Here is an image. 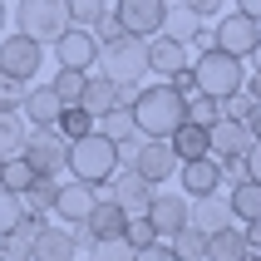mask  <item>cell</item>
<instances>
[{"label": "cell", "instance_id": "cell-1", "mask_svg": "<svg viewBox=\"0 0 261 261\" xmlns=\"http://www.w3.org/2000/svg\"><path fill=\"white\" fill-rule=\"evenodd\" d=\"M182 94H177L168 79L163 84H148V89H138L133 94V103H128V114H133V128H138V138H168V133L182 123Z\"/></svg>", "mask_w": 261, "mask_h": 261}, {"label": "cell", "instance_id": "cell-2", "mask_svg": "<svg viewBox=\"0 0 261 261\" xmlns=\"http://www.w3.org/2000/svg\"><path fill=\"white\" fill-rule=\"evenodd\" d=\"M114 168H118V143H109L99 128H89L84 138H74V143H69V173L79 177V182L103 188V182L114 177Z\"/></svg>", "mask_w": 261, "mask_h": 261}, {"label": "cell", "instance_id": "cell-3", "mask_svg": "<svg viewBox=\"0 0 261 261\" xmlns=\"http://www.w3.org/2000/svg\"><path fill=\"white\" fill-rule=\"evenodd\" d=\"M20 158L35 168V177H59L69 168V138L44 123V128H25V143H20Z\"/></svg>", "mask_w": 261, "mask_h": 261}, {"label": "cell", "instance_id": "cell-4", "mask_svg": "<svg viewBox=\"0 0 261 261\" xmlns=\"http://www.w3.org/2000/svg\"><path fill=\"white\" fill-rule=\"evenodd\" d=\"M192 79H197V89H202V94L222 99V94L242 89L247 69H242V59H237V55H227V49H217V44H207L202 55H197V64H192Z\"/></svg>", "mask_w": 261, "mask_h": 261}, {"label": "cell", "instance_id": "cell-5", "mask_svg": "<svg viewBox=\"0 0 261 261\" xmlns=\"http://www.w3.org/2000/svg\"><path fill=\"white\" fill-rule=\"evenodd\" d=\"M99 74L138 84L148 74V40H138V35H114L109 44H99Z\"/></svg>", "mask_w": 261, "mask_h": 261}, {"label": "cell", "instance_id": "cell-6", "mask_svg": "<svg viewBox=\"0 0 261 261\" xmlns=\"http://www.w3.org/2000/svg\"><path fill=\"white\" fill-rule=\"evenodd\" d=\"M15 25H20V35H30V40L55 44L59 35L69 30V5H64V0H20Z\"/></svg>", "mask_w": 261, "mask_h": 261}, {"label": "cell", "instance_id": "cell-7", "mask_svg": "<svg viewBox=\"0 0 261 261\" xmlns=\"http://www.w3.org/2000/svg\"><path fill=\"white\" fill-rule=\"evenodd\" d=\"M256 40H261V20L247 15V10H222L217 25H212V44L227 49V55H237V59H247L256 49Z\"/></svg>", "mask_w": 261, "mask_h": 261}, {"label": "cell", "instance_id": "cell-8", "mask_svg": "<svg viewBox=\"0 0 261 261\" xmlns=\"http://www.w3.org/2000/svg\"><path fill=\"white\" fill-rule=\"evenodd\" d=\"M103 197H114L123 212H148V202H153V192H158V182H148L138 168H128V163H118L114 168V177L103 182Z\"/></svg>", "mask_w": 261, "mask_h": 261}, {"label": "cell", "instance_id": "cell-9", "mask_svg": "<svg viewBox=\"0 0 261 261\" xmlns=\"http://www.w3.org/2000/svg\"><path fill=\"white\" fill-rule=\"evenodd\" d=\"M40 64H44V44L40 40H30V35H10V40H0V74L35 84Z\"/></svg>", "mask_w": 261, "mask_h": 261}, {"label": "cell", "instance_id": "cell-10", "mask_svg": "<svg viewBox=\"0 0 261 261\" xmlns=\"http://www.w3.org/2000/svg\"><path fill=\"white\" fill-rule=\"evenodd\" d=\"M163 10H168V0H114L123 35H138V40H153L163 30Z\"/></svg>", "mask_w": 261, "mask_h": 261}, {"label": "cell", "instance_id": "cell-11", "mask_svg": "<svg viewBox=\"0 0 261 261\" xmlns=\"http://www.w3.org/2000/svg\"><path fill=\"white\" fill-rule=\"evenodd\" d=\"M128 168H138L148 182H168V177L177 173V153H173V143H168V138H138Z\"/></svg>", "mask_w": 261, "mask_h": 261}, {"label": "cell", "instance_id": "cell-12", "mask_svg": "<svg viewBox=\"0 0 261 261\" xmlns=\"http://www.w3.org/2000/svg\"><path fill=\"white\" fill-rule=\"evenodd\" d=\"M207 138H212V158H247V148L256 143L247 118H222V114L207 123Z\"/></svg>", "mask_w": 261, "mask_h": 261}, {"label": "cell", "instance_id": "cell-13", "mask_svg": "<svg viewBox=\"0 0 261 261\" xmlns=\"http://www.w3.org/2000/svg\"><path fill=\"white\" fill-rule=\"evenodd\" d=\"M55 55H59V64H69V69H94V64H99V40H94L89 25H69L55 40Z\"/></svg>", "mask_w": 261, "mask_h": 261}, {"label": "cell", "instance_id": "cell-14", "mask_svg": "<svg viewBox=\"0 0 261 261\" xmlns=\"http://www.w3.org/2000/svg\"><path fill=\"white\" fill-rule=\"evenodd\" d=\"M148 222H153V232H158V237L182 232V227H188V192H153Z\"/></svg>", "mask_w": 261, "mask_h": 261}, {"label": "cell", "instance_id": "cell-15", "mask_svg": "<svg viewBox=\"0 0 261 261\" xmlns=\"http://www.w3.org/2000/svg\"><path fill=\"white\" fill-rule=\"evenodd\" d=\"M94 202H99V188H94V182H79V177H69V182H59L55 207H49V212H59V217H64V227H69V222H84Z\"/></svg>", "mask_w": 261, "mask_h": 261}, {"label": "cell", "instance_id": "cell-16", "mask_svg": "<svg viewBox=\"0 0 261 261\" xmlns=\"http://www.w3.org/2000/svg\"><path fill=\"white\" fill-rule=\"evenodd\" d=\"M177 177H182V192H188V197H202V192H217L222 188V163L212 158V153H202V158H182V163H177Z\"/></svg>", "mask_w": 261, "mask_h": 261}, {"label": "cell", "instance_id": "cell-17", "mask_svg": "<svg viewBox=\"0 0 261 261\" xmlns=\"http://www.w3.org/2000/svg\"><path fill=\"white\" fill-rule=\"evenodd\" d=\"M148 69L173 79L177 69H188V40H173V35H153L148 40Z\"/></svg>", "mask_w": 261, "mask_h": 261}, {"label": "cell", "instance_id": "cell-18", "mask_svg": "<svg viewBox=\"0 0 261 261\" xmlns=\"http://www.w3.org/2000/svg\"><path fill=\"white\" fill-rule=\"evenodd\" d=\"M30 261H74V237L69 227H49L44 222L35 242H30Z\"/></svg>", "mask_w": 261, "mask_h": 261}, {"label": "cell", "instance_id": "cell-19", "mask_svg": "<svg viewBox=\"0 0 261 261\" xmlns=\"http://www.w3.org/2000/svg\"><path fill=\"white\" fill-rule=\"evenodd\" d=\"M188 222L197 227V232H217V227L232 222V207H227L222 192H202V197H192V202H188Z\"/></svg>", "mask_w": 261, "mask_h": 261}, {"label": "cell", "instance_id": "cell-20", "mask_svg": "<svg viewBox=\"0 0 261 261\" xmlns=\"http://www.w3.org/2000/svg\"><path fill=\"white\" fill-rule=\"evenodd\" d=\"M59 94H55V84H30L25 89V103H20V114L30 118V128H44V123H55L59 118Z\"/></svg>", "mask_w": 261, "mask_h": 261}, {"label": "cell", "instance_id": "cell-21", "mask_svg": "<svg viewBox=\"0 0 261 261\" xmlns=\"http://www.w3.org/2000/svg\"><path fill=\"white\" fill-rule=\"evenodd\" d=\"M123 222H128V212H123L114 197H103V192H99V202L89 207L84 227H89V237H94V242H103V237H123Z\"/></svg>", "mask_w": 261, "mask_h": 261}, {"label": "cell", "instance_id": "cell-22", "mask_svg": "<svg viewBox=\"0 0 261 261\" xmlns=\"http://www.w3.org/2000/svg\"><path fill=\"white\" fill-rule=\"evenodd\" d=\"M242 256H247V237H242L237 222H227V227H217V232H207L202 261H242Z\"/></svg>", "mask_w": 261, "mask_h": 261}, {"label": "cell", "instance_id": "cell-23", "mask_svg": "<svg viewBox=\"0 0 261 261\" xmlns=\"http://www.w3.org/2000/svg\"><path fill=\"white\" fill-rule=\"evenodd\" d=\"M227 207H232V222H256L261 217V182L256 177H242L227 188Z\"/></svg>", "mask_w": 261, "mask_h": 261}, {"label": "cell", "instance_id": "cell-24", "mask_svg": "<svg viewBox=\"0 0 261 261\" xmlns=\"http://www.w3.org/2000/svg\"><path fill=\"white\" fill-rule=\"evenodd\" d=\"M168 143H173V153H177V163L182 158H202V153H212V138H207V123H177L173 133H168Z\"/></svg>", "mask_w": 261, "mask_h": 261}, {"label": "cell", "instance_id": "cell-25", "mask_svg": "<svg viewBox=\"0 0 261 261\" xmlns=\"http://www.w3.org/2000/svg\"><path fill=\"white\" fill-rule=\"evenodd\" d=\"M94 128H99L109 143H133V138H138V128H133V114L123 109V103H114V109L94 114Z\"/></svg>", "mask_w": 261, "mask_h": 261}, {"label": "cell", "instance_id": "cell-26", "mask_svg": "<svg viewBox=\"0 0 261 261\" xmlns=\"http://www.w3.org/2000/svg\"><path fill=\"white\" fill-rule=\"evenodd\" d=\"M114 103H118L114 79H109V74H94V69H89L84 94H79V109H89V114H103V109H114Z\"/></svg>", "mask_w": 261, "mask_h": 261}, {"label": "cell", "instance_id": "cell-27", "mask_svg": "<svg viewBox=\"0 0 261 261\" xmlns=\"http://www.w3.org/2000/svg\"><path fill=\"white\" fill-rule=\"evenodd\" d=\"M55 192H59V177H35V182L20 192V202H25V212H35V217H49Z\"/></svg>", "mask_w": 261, "mask_h": 261}, {"label": "cell", "instance_id": "cell-28", "mask_svg": "<svg viewBox=\"0 0 261 261\" xmlns=\"http://www.w3.org/2000/svg\"><path fill=\"white\" fill-rule=\"evenodd\" d=\"M197 25H202V20H197L188 5L168 0V10H163V30H158V35H173V40H192V30H197Z\"/></svg>", "mask_w": 261, "mask_h": 261}, {"label": "cell", "instance_id": "cell-29", "mask_svg": "<svg viewBox=\"0 0 261 261\" xmlns=\"http://www.w3.org/2000/svg\"><path fill=\"white\" fill-rule=\"evenodd\" d=\"M84 79H89V69H69V64H59V74L49 79V84H55V94H59V103H64V109H69V103H79Z\"/></svg>", "mask_w": 261, "mask_h": 261}, {"label": "cell", "instance_id": "cell-30", "mask_svg": "<svg viewBox=\"0 0 261 261\" xmlns=\"http://www.w3.org/2000/svg\"><path fill=\"white\" fill-rule=\"evenodd\" d=\"M55 128L64 133V138H84L89 128H94V114H89V109H79V103H69V109H59V118H55Z\"/></svg>", "mask_w": 261, "mask_h": 261}, {"label": "cell", "instance_id": "cell-31", "mask_svg": "<svg viewBox=\"0 0 261 261\" xmlns=\"http://www.w3.org/2000/svg\"><path fill=\"white\" fill-rule=\"evenodd\" d=\"M173 251H177V261H202V251H207V232H197V227H182V232H173Z\"/></svg>", "mask_w": 261, "mask_h": 261}, {"label": "cell", "instance_id": "cell-32", "mask_svg": "<svg viewBox=\"0 0 261 261\" xmlns=\"http://www.w3.org/2000/svg\"><path fill=\"white\" fill-rule=\"evenodd\" d=\"M30 182H35V168H30V163L20 158V153L0 163V188H10V192H25Z\"/></svg>", "mask_w": 261, "mask_h": 261}, {"label": "cell", "instance_id": "cell-33", "mask_svg": "<svg viewBox=\"0 0 261 261\" xmlns=\"http://www.w3.org/2000/svg\"><path fill=\"white\" fill-rule=\"evenodd\" d=\"M20 143H25V123H20V114H5V109H0V158H15Z\"/></svg>", "mask_w": 261, "mask_h": 261}, {"label": "cell", "instance_id": "cell-34", "mask_svg": "<svg viewBox=\"0 0 261 261\" xmlns=\"http://www.w3.org/2000/svg\"><path fill=\"white\" fill-rule=\"evenodd\" d=\"M133 256H138V247H128L123 237H103L89 247V261H133Z\"/></svg>", "mask_w": 261, "mask_h": 261}, {"label": "cell", "instance_id": "cell-35", "mask_svg": "<svg viewBox=\"0 0 261 261\" xmlns=\"http://www.w3.org/2000/svg\"><path fill=\"white\" fill-rule=\"evenodd\" d=\"M123 242H128V247H148V242H158L148 212H128V222H123Z\"/></svg>", "mask_w": 261, "mask_h": 261}, {"label": "cell", "instance_id": "cell-36", "mask_svg": "<svg viewBox=\"0 0 261 261\" xmlns=\"http://www.w3.org/2000/svg\"><path fill=\"white\" fill-rule=\"evenodd\" d=\"M182 114H188V123H212V118H217V99L197 89V94H188V103H182Z\"/></svg>", "mask_w": 261, "mask_h": 261}, {"label": "cell", "instance_id": "cell-37", "mask_svg": "<svg viewBox=\"0 0 261 261\" xmlns=\"http://www.w3.org/2000/svg\"><path fill=\"white\" fill-rule=\"evenodd\" d=\"M25 79H10V74H0V109L5 114H20V103H25Z\"/></svg>", "mask_w": 261, "mask_h": 261}, {"label": "cell", "instance_id": "cell-38", "mask_svg": "<svg viewBox=\"0 0 261 261\" xmlns=\"http://www.w3.org/2000/svg\"><path fill=\"white\" fill-rule=\"evenodd\" d=\"M25 217V202H20V192H10V188H0V237L10 232L15 222Z\"/></svg>", "mask_w": 261, "mask_h": 261}, {"label": "cell", "instance_id": "cell-39", "mask_svg": "<svg viewBox=\"0 0 261 261\" xmlns=\"http://www.w3.org/2000/svg\"><path fill=\"white\" fill-rule=\"evenodd\" d=\"M64 5H69V25H94L109 10V0H64Z\"/></svg>", "mask_w": 261, "mask_h": 261}, {"label": "cell", "instance_id": "cell-40", "mask_svg": "<svg viewBox=\"0 0 261 261\" xmlns=\"http://www.w3.org/2000/svg\"><path fill=\"white\" fill-rule=\"evenodd\" d=\"M89 30H94V40H99V44H109L114 35H123V25H118V15H114V10H103V15H99V20H94Z\"/></svg>", "mask_w": 261, "mask_h": 261}, {"label": "cell", "instance_id": "cell-41", "mask_svg": "<svg viewBox=\"0 0 261 261\" xmlns=\"http://www.w3.org/2000/svg\"><path fill=\"white\" fill-rule=\"evenodd\" d=\"M182 5H188L197 20H217V15L227 10V0H182Z\"/></svg>", "mask_w": 261, "mask_h": 261}, {"label": "cell", "instance_id": "cell-42", "mask_svg": "<svg viewBox=\"0 0 261 261\" xmlns=\"http://www.w3.org/2000/svg\"><path fill=\"white\" fill-rule=\"evenodd\" d=\"M133 261H177L173 247H163V242H148V247H138V256Z\"/></svg>", "mask_w": 261, "mask_h": 261}, {"label": "cell", "instance_id": "cell-43", "mask_svg": "<svg viewBox=\"0 0 261 261\" xmlns=\"http://www.w3.org/2000/svg\"><path fill=\"white\" fill-rule=\"evenodd\" d=\"M247 173H251V177L261 182V138H256V143L247 148Z\"/></svg>", "mask_w": 261, "mask_h": 261}, {"label": "cell", "instance_id": "cell-44", "mask_svg": "<svg viewBox=\"0 0 261 261\" xmlns=\"http://www.w3.org/2000/svg\"><path fill=\"white\" fill-rule=\"evenodd\" d=\"M242 237H247V247L261 251V217H256V222H242Z\"/></svg>", "mask_w": 261, "mask_h": 261}, {"label": "cell", "instance_id": "cell-45", "mask_svg": "<svg viewBox=\"0 0 261 261\" xmlns=\"http://www.w3.org/2000/svg\"><path fill=\"white\" fill-rule=\"evenodd\" d=\"M247 128L261 138V99H251V109H247Z\"/></svg>", "mask_w": 261, "mask_h": 261}, {"label": "cell", "instance_id": "cell-46", "mask_svg": "<svg viewBox=\"0 0 261 261\" xmlns=\"http://www.w3.org/2000/svg\"><path fill=\"white\" fill-rule=\"evenodd\" d=\"M242 89H247L251 99H261V74H251V79H242Z\"/></svg>", "mask_w": 261, "mask_h": 261}, {"label": "cell", "instance_id": "cell-47", "mask_svg": "<svg viewBox=\"0 0 261 261\" xmlns=\"http://www.w3.org/2000/svg\"><path fill=\"white\" fill-rule=\"evenodd\" d=\"M237 10H247V15H256V20H261V0H237Z\"/></svg>", "mask_w": 261, "mask_h": 261}, {"label": "cell", "instance_id": "cell-48", "mask_svg": "<svg viewBox=\"0 0 261 261\" xmlns=\"http://www.w3.org/2000/svg\"><path fill=\"white\" fill-rule=\"evenodd\" d=\"M247 59H251V64H256V74H261V40H256V49H251Z\"/></svg>", "mask_w": 261, "mask_h": 261}, {"label": "cell", "instance_id": "cell-49", "mask_svg": "<svg viewBox=\"0 0 261 261\" xmlns=\"http://www.w3.org/2000/svg\"><path fill=\"white\" fill-rule=\"evenodd\" d=\"M5 15H10V10H5V0H0V30H5Z\"/></svg>", "mask_w": 261, "mask_h": 261}, {"label": "cell", "instance_id": "cell-50", "mask_svg": "<svg viewBox=\"0 0 261 261\" xmlns=\"http://www.w3.org/2000/svg\"><path fill=\"white\" fill-rule=\"evenodd\" d=\"M0 163H5V158H0Z\"/></svg>", "mask_w": 261, "mask_h": 261}]
</instances>
